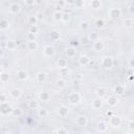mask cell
Segmentation results:
<instances>
[{
    "label": "cell",
    "instance_id": "3957f363",
    "mask_svg": "<svg viewBox=\"0 0 134 134\" xmlns=\"http://www.w3.org/2000/svg\"><path fill=\"white\" fill-rule=\"evenodd\" d=\"M12 110H13V109H12L10 105H9L7 102L0 104V114H1V115L6 116V115H8V114L12 113Z\"/></svg>",
    "mask_w": 134,
    "mask_h": 134
},
{
    "label": "cell",
    "instance_id": "6da1fadb",
    "mask_svg": "<svg viewBox=\"0 0 134 134\" xmlns=\"http://www.w3.org/2000/svg\"><path fill=\"white\" fill-rule=\"evenodd\" d=\"M68 102H69L70 105H73V106L79 105L80 102H81V94L79 92H75V91L69 93V95H68Z\"/></svg>",
    "mask_w": 134,
    "mask_h": 134
},
{
    "label": "cell",
    "instance_id": "cb8c5ba5",
    "mask_svg": "<svg viewBox=\"0 0 134 134\" xmlns=\"http://www.w3.org/2000/svg\"><path fill=\"white\" fill-rule=\"evenodd\" d=\"M122 24H124V26H126L127 28H131V27H133V25H134L133 18H126V19L124 20Z\"/></svg>",
    "mask_w": 134,
    "mask_h": 134
},
{
    "label": "cell",
    "instance_id": "681fc988",
    "mask_svg": "<svg viewBox=\"0 0 134 134\" xmlns=\"http://www.w3.org/2000/svg\"><path fill=\"white\" fill-rule=\"evenodd\" d=\"M128 64H129V68H130V69H133V68H134V59L131 58V59L129 60V63H128Z\"/></svg>",
    "mask_w": 134,
    "mask_h": 134
},
{
    "label": "cell",
    "instance_id": "52a82bcc",
    "mask_svg": "<svg viewBox=\"0 0 134 134\" xmlns=\"http://www.w3.org/2000/svg\"><path fill=\"white\" fill-rule=\"evenodd\" d=\"M108 129V124L105 121V120H98L97 124H96V130L97 132L99 133H104L106 132Z\"/></svg>",
    "mask_w": 134,
    "mask_h": 134
},
{
    "label": "cell",
    "instance_id": "d6a6232c",
    "mask_svg": "<svg viewBox=\"0 0 134 134\" xmlns=\"http://www.w3.org/2000/svg\"><path fill=\"white\" fill-rule=\"evenodd\" d=\"M12 114H13L14 116H16V117H20V116L23 114V111H22V109H20V108H15V109L12 110Z\"/></svg>",
    "mask_w": 134,
    "mask_h": 134
},
{
    "label": "cell",
    "instance_id": "11a10c76",
    "mask_svg": "<svg viewBox=\"0 0 134 134\" xmlns=\"http://www.w3.org/2000/svg\"><path fill=\"white\" fill-rule=\"evenodd\" d=\"M127 75H128V76H132V75H133V69H130V68H129V70L127 71Z\"/></svg>",
    "mask_w": 134,
    "mask_h": 134
},
{
    "label": "cell",
    "instance_id": "836d02e7",
    "mask_svg": "<svg viewBox=\"0 0 134 134\" xmlns=\"http://www.w3.org/2000/svg\"><path fill=\"white\" fill-rule=\"evenodd\" d=\"M47 114H48L47 109H45V108H43V107H41V108L38 110V115H39L40 117H46Z\"/></svg>",
    "mask_w": 134,
    "mask_h": 134
},
{
    "label": "cell",
    "instance_id": "7dc6e473",
    "mask_svg": "<svg viewBox=\"0 0 134 134\" xmlns=\"http://www.w3.org/2000/svg\"><path fill=\"white\" fill-rule=\"evenodd\" d=\"M129 13H130L131 15L134 14V2H133V1H132V2L130 3V5H129Z\"/></svg>",
    "mask_w": 134,
    "mask_h": 134
},
{
    "label": "cell",
    "instance_id": "8992f818",
    "mask_svg": "<svg viewBox=\"0 0 134 134\" xmlns=\"http://www.w3.org/2000/svg\"><path fill=\"white\" fill-rule=\"evenodd\" d=\"M75 124H76V126H79V127H84V126H86V125L88 124V118H87V116H86V115H83V114L77 115V116L75 117Z\"/></svg>",
    "mask_w": 134,
    "mask_h": 134
},
{
    "label": "cell",
    "instance_id": "d6986e66",
    "mask_svg": "<svg viewBox=\"0 0 134 134\" xmlns=\"http://www.w3.org/2000/svg\"><path fill=\"white\" fill-rule=\"evenodd\" d=\"M39 98H40V100H42V102H48V100L50 99V94H49V92H47V91H41V92L39 93Z\"/></svg>",
    "mask_w": 134,
    "mask_h": 134
},
{
    "label": "cell",
    "instance_id": "f1b7e54d",
    "mask_svg": "<svg viewBox=\"0 0 134 134\" xmlns=\"http://www.w3.org/2000/svg\"><path fill=\"white\" fill-rule=\"evenodd\" d=\"M9 81V74L5 71H3L1 74H0V82L1 83H6Z\"/></svg>",
    "mask_w": 134,
    "mask_h": 134
},
{
    "label": "cell",
    "instance_id": "db71d44e",
    "mask_svg": "<svg viewBox=\"0 0 134 134\" xmlns=\"http://www.w3.org/2000/svg\"><path fill=\"white\" fill-rule=\"evenodd\" d=\"M106 115H107V117H108V118H109L110 116H112V115H113L112 110H107V111H106Z\"/></svg>",
    "mask_w": 134,
    "mask_h": 134
},
{
    "label": "cell",
    "instance_id": "816d5d0a",
    "mask_svg": "<svg viewBox=\"0 0 134 134\" xmlns=\"http://www.w3.org/2000/svg\"><path fill=\"white\" fill-rule=\"evenodd\" d=\"M24 3H25L26 5H34V4H35V0H25Z\"/></svg>",
    "mask_w": 134,
    "mask_h": 134
},
{
    "label": "cell",
    "instance_id": "ba28073f",
    "mask_svg": "<svg viewBox=\"0 0 134 134\" xmlns=\"http://www.w3.org/2000/svg\"><path fill=\"white\" fill-rule=\"evenodd\" d=\"M92 47H93V49H94L95 51L100 52V51H103V50L105 49V44H104L103 41H100V40H96V41L93 42Z\"/></svg>",
    "mask_w": 134,
    "mask_h": 134
},
{
    "label": "cell",
    "instance_id": "9a60e30c",
    "mask_svg": "<svg viewBox=\"0 0 134 134\" xmlns=\"http://www.w3.org/2000/svg\"><path fill=\"white\" fill-rule=\"evenodd\" d=\"M36 80L38 83H43L47 80V73L46 72H43V71H40L36 74Z\"/></svg>",
    "mask_w": 134,
    "mask_h": 134
},
{
    "label": "cell",
    "instance_id": "e0dca14e",
    "mask_svg": "<svg viewBox=\"0 0 134 134\" xmlns=\"http://www.w3.org/2000/svg\"><path fill=\"white\" fill-rule=\"evenodd\" d=\"M107 104H108L109 107H115V106L118 104V98H117L116 96L111 95V96H109V97L107 98Z\"/></svg>",
    "mask_w": 134,
    "mask_h": 134
},
{
    "label": "cell",
    "instance_id": "4316f807",
    "mask_svg": "<svg viewBox=\"0 0 134 134\" xmlns=\"http://www.w3.org/2000/svg\"><path fill=\"white\" fill-rule=\"evenodd\" d=\"M5 46H6V48H7L8 50H14V49L17 47V44H16V42H15L14 40H8V41L6 42V44H5Z\"/></svg>",
    "mask_w": 134,
    "mask_h": 134
},
{
    "label": "cell",
    "instance_id": "bcb514c9",
    "mask_svg": "<svg viewBox=\"0 0 134 134\" xmlns=\"http://www.w3.org/2000/svg\"><path fill=\"white\" fill-rule=\"evenodd\" d=\"M73 4H74L76 7H82V6L85 5V2H84V1H75V2H73Z\"/></svg>",
    "mask_w": 134,
    "mask_h": 134
},
{
    "label": "cell",
    "instance_id": "ee69618b",
    "mask_svg": "<svg viewBox=\"0 0 134 134\" xmlns=\"http://www.w3.org/2000/svg\"><path fill=\"white\" fill-rule=\"evenodd\" d=\"M128 129H129V131L130 132H132V131H134V120H129V122H128Z\"/></svg>",
    "mask_w": 134,
    "mask_h": 134
},
{
    "label": "cell",
    "instance_id": "2e32d148",
    "mask_svg": "<svg viewBox=\"0 0 134 134\" xmlns=\"http://www.w3.org/2000/svg\"><path fill=\"white\" fill-rule=\"evenodd\" d=\"M68 113H69V109H68L66 106H61V107H59V109H58V114H59V116L65 117V116L68 115Z\"/></svg>",
    "mask_w": 134,
    "mask_h": 134
},
{
    "label": "cell",
    "instance_id": "8d00e7d4",
    "mask_svg": "<svg viewBox=\"0 0 134 134\" xmlns=\"http://www.w3.org/2000/svg\"><path fill=\"white\" fill-rule=\"evenodd\" d=\"M52 18H53V20H55V21H61V18H62V13L61 12H53V14H52Z\"/></svg>",
    "mask_w": 134,
    "mask_h": 134
},
{
    "label": "cell",
    "instance_id": "f35d334b",
    "mask_svg": "<svg viewBox=\"0 0 134 134\" xmlns=\"http://www.w3.org/2000/svg\"><path fill=\"white\" fill-rule=\"evenodd\" d=\"M26 38H27V41L28 42H34V41L37 40V35L31 34V32H28L27 36H26Z\"/></svg>",
    "mask_w": 134,
    "mask_h": 134
},
{
    "label": "cell",
    "instance_id": "94428289",
    "mask_svg": "<svg viewBox=\"0 0 134 134\" xmlns=\"http://www.w3.org/2000/svg\"><path fill=\"white\" fill-rule=\"evenodd\" d=\"M52 134H57V133H55V131H54V132H52Z\"/></svg>",
    "mask_w": 134,
    "mask_h": 134
},
{
    "label": "cell",
    "instance_id": "8fae6325",
    "mask_svg": "<svg viewBox=\"0 0 134 134\" xmlns=\"http://www.w3.org/2000/svg\"><path fill=\"white\" fill-rule=\"evenodd\" d=\"M20 12H21V5H20L19 3L13 2V3L9 5V13H10V14L16 15V14H19Z\"/></svg>",
    "mask_w": 134,
    "mask_h": 134
},
{
    "label": "cell",
    "instance_id": "9f6ffc18",
    "mask_svg": "<svg viewBox=\"0 0 134 134\" xmlns=\"http://www.w3.org/2000/svg\"><path fill=\"white\" fill-rule=\"evenodd\" d=\"M3 54H4V51H3V49L0 47V57H3Z\"/></svg>",
    "mask_w": 134,
    "mask_h": 134
},
{
    "label": "cell",
    "instance_id": "e575fe53",
    "mask_svg": "<svg viewBox=\"0 0 134 134\" xmlns=\"http://www.w3.org/2000/svg\"><path fill=\"white\" fill-rule=\"evenodd\" d=\"M69 20H70V14H69V13H62L61 21H62L63 23H67Z\"/></svg>",
    "mask_w": 134,
    "mask_h": 134
},
{
    "label": "cell",
    "instance_id": "6f0895ef",
    "mask_svg": "<svg viewBox=\"0 0 134 134\" xmlns=\"http://www.w3.org/2000/svg\"><path fill=\"white\" fill-rule=\"evenodd\" d=\"M42 1H35V4H41Z\"/></svg>",
    "mask_w": 134,
    "mask_h": 134
},
{
    "label": "cell",
    "instance_id": "5bb4252c",
    "mask_svg": "<svg viewBox=\"0 0 134 134\" xmlns=\"http://www.w3.org/2000/svg\"><path fill=\"white\" fill-rule=\"evenodd\" d=\"M89 5H90V7H91L92 9L97 10V9H99V8L102 7L103 3H102V1H99V0H91V1L89 2Z\"/></svg>",
    "mask_w": 134,
    "mask_h": 134
},
{
    "label": "cell",
    "instance_id": "484cf974",
    "mask_svg": "<svg viewBox=\"0 0 134 134\" xmlns=\"http://www.w3.org/2000/svg\"><path fill=\"white\" fill-rule=\"evenodd\" d=\"M27 106H28L29 109H37V108L39 107V103H38V100H36L35 98H31V99L28 100Z\"/></svg>",
    "mask_w": 134,
    "mask_h": 134
},
{
    "label": "cell",
    "instance_id": "74e56055",
    "mask_svg": "<svg viewBox=\"0 0 134 134\" xmlns=\"http://www.w3.org/2000/svg\"><path fill=\"white\" fill-rule=\"evenodd\" d=\"M80 42H81V44H83V45H87V44H89L90 40H89L88 36H82V37L80 38Z\"/></svg>",
    "mask_w": 134,
    "mask_h": 134
},
{
    "label": "cell",
    "instance_id": "d4e9b609",
    "mask_svg": "<svg viewBox=\"0 0 134 134\" xmlns=\"http://www.w3.org/2000/svg\"><path fill=\"white\" fill-rule=\"evenodd\" d=\"M102 106H103V100L100 98H95L92 100V107L94 109H100Z\"/></svg>",
    "mask_w": 134,
    "mask_h": 134
},
{
    "label": "cell",
    "instance_id": "603a6c76",
    "mask_svg": "<svg viewBox=\"0 0 134 134\" xmlns=\"http://www.w3.org/2000/svg\"><path fill=\"white\" fill-rule=\"evenodd\" d=\"M9 27V22H8V20L7 19H1L0 20V29H2V30H6L7 28Z\"/></svg>",
    "mask_w": 134,
    "mask_h": 134
},
{
    "label": "cell",
    "instance_id": "7402d4cb",
    "mask_svg": "<svg viewBox=\"0 0 134 134\" xmlns=\"http://www.w3.org/2000/svg\"><path fill=\"white\" fill-rule=\"evenodd\" d=\"M65 52H66V55H67L68 58H73V57H75V54H76V50H75V48L72 47V46H69L68 48H66Z\"/></svg>",
    "mask_w": 134,
    "mask_h": 134
},
{
    "label": "cell",
    "instance_id": "ab89813d",
    "mask_svg": "<svg viewBox=\"0 0 134 134\" xmlns=\"http://www.w3.org/2000/svg\"><path fill=\"white\" fill-rule=\"evenodd\" d=\"M38 31H39V28H38V26H37V25H30L28 32H31V34L37 35V34H38Z\"/></svg>",
    "mask_w": 134,
    "mask_h": 134
},
{
    "label": "cell",
    "instance_id": "60d3db41",
    "mask_svg": "<svg viewBox=\"0 0 134 134\" xmlns=\"http://www.w3.org/2000/svg\"><path fill=\"white\" fill-rule=\"evenodd\" d=\"M88 27H89V23L88 22L84 21V22H81L80 23V28L82 30H86V29H88Z\"/></svg>",
    "mask_w": 134,
    "mask_h": 134
},
{
    "label": "cell",
    "instance_id": "4fadbf2b",
    "mask_svg": "<svg viewBox=\"0 0 134 134\" xmlns=\"http://www.w3.org/2000/svg\"><path fill=\"white\" fill-rule=\"evenodd\" d=\"M77 63L81 65V66H87L89 63H90V59L88 55L86 54H82L79 59H77Z\"/></svg>",
    "mask_w": 134,
    "mask_h": 134
},
{
    "label": "cell",
    "instance_id": "7c38bea8",
    "mask_svg": "<svg viewBox=\"0 0 134 134\" xmlns=\"http://www.w3.org/2000/svg\"><path fill=\"white\" fill-rule=\"evenodd\" d=\"M43 52H44V55H45V57L50 58V57H53V54H54V52H55V51H54V48H53L52 46L47 45V46H45V47H44Z\"/></svg>",
    "mask_w": 134,
    "mask_h": 134
},
{
    "label": "cell",
    "instance_id": "83f0119b",
    "mask_svg": "<svg viewBox=\"0 0 134 134\" xmlns=\"http://www.w3.org/2000/svg\"><path fill=\"white\" fill-rule=\"evenodd\" d=\"M55 85H57V87H59V88H65V87H66V85H67V82H66L64 79L60 77V79H58V80H57Z\"/></svg>",
    "mask_w": 134,
    "mask_h": 134
},
{
    "label": "cell",
    "instance_id": "f546056e",
    "mask_svg": "<svg viewBox=\"0 0 134 134\" xmlns=\"http://www.w3.org/2000/svg\"><path fill=\"white\" fill-rule=\"evenodd\" d=\"M38 47H39V45H38V43H37L36 41H34V42H28V44H27V48H28V50H31V51L37 50Z\"/></svg>",
    "mask_w": 134,
    "mask_h": 134
},
{
    "label": "cell",
    "instance_id": "30bf717a",
    "mask_svg": "<svg viewBox=\"0 0 134 134\" xmlns=\"http://www.w3.org/2000/svg\"><path fill=\"white\" fill-rule=\"evenodd\" d=\"M9 95L13 99H19L22 95V90L19 89V88H14L9 91Z\"/></svg>",
    "mask_w": 134,
    "mask_h": 134
},
{
    "label": "cell",
    "instance_id": "680465c9",
    "mask_svg": "<svg viewBox=\"0 0 134 134\" xmlns=\"http://www.w3.org/2000/svg\"><path fill=\"white\" fill-rule=\"evenodd\" d=\"M2 72H3V68H2V67H1V66H0V74H1V73H2Z\"/></svg>",
    "mask_w": 134,
    "mask_h": 134
},
{
    "label": "cell",
    "instance_id": "f6af8a7d",
    "mask_svg": "<svg viewBox=\"0 0 134 134\" xmlns=\"http://www.w3.org/2000/svg\"><path fill=\"white\" fill-rule=\"evenodd\" d=\"M35 16H36V18H37L38 21H42V20H44V15H43L42 13H40V12L37 13Z\"/></svg>",
    "mask_w": 134,
    "mask_h": 134
},
{
    "label": "cell",
    "instance_id": "91938a15",
    "mask_svg": "<svg viewBox=\"0 0 134 134\" xmlns=\"http://www.w3.org/2000/svg\"><path fill=\"white\" fill-rule=\"evenodd\" d=\"M124 134H132V132H126V133H124Z\"/></svg>",
    "mask_w": 134,
    "mask_h": 134
},
{
    "label": "cell",
    "instance_id": "9c48e42d",
    "mask_svg": "<svg viewBox=\"0 0 134 134\" xmlns=\"http://www.w3.org/2000/svg\"><path fill=\"white\" fill-rule=\"evenodd\" d=\"M17 79L21 82L23 81H26L28 79V72L25 70V69H20L17 71Z\"/></svg>",
    "mask_w": 134,
    "mask_h": 134
},
{
    "label": "cell",
    "instance_id": "f5cc1de1",
    "mask_svg": "<svg viewBox=\"0 0 134 134\" xmlns=\"http://www.w3.org/2000/svg\"><path fill=\"white\" fill-rule=\"evenodd\" d=\"M67 3H66V1H59V2H57V5H59V6H61V7H63V6H65Z\"/></svg>",
    "mask_w": 134,
    "mask_h": 134
},
{
    "label": "cell",
    "instance_id": "c3c4849f",
    "mask_svg": "<svg viewBox=\"0 0 134 134\" xmlns=\"http://www.w3.org/2000/svg\"><path fill=\"white\" fill-rule=\"evenodd\" d=\"M55 133H57V134H68V133H67V131H66L65 129H63V128L58 129V130L55 131Z\"/></svg>",
    "mask_w": 134,
    "mask_h": 134
},
{
    "label": "cell",
    "instance_id": "5b68a950",
    "mask_svg": "<svg viewBox=\"0 0 134 134\" xmlns=\"http://www.w3.org/2000/svg\"><path fill=\"white\" fill-rule=\"evenodd\" d=\"M109 125L113 128H118L121 125V118L118 115H112L109 117Z\"/></svg>",
    "mask_w": 134,
    "mask_h": 134
},
{
    "label": "cell",
    "instance_id": "7a4b0ae2",
    "mask_svg": "<svg viewBox=\"0 0 134 134\" xmlns=\"http://www.w3.org/2000/svg\"><path fill=\"white\" fill-rule=\"evenodd\" d=\"M100 64H102V66H103L104 68H106V69H110V68H112V67H113L114 60H113L111 57L107 55V57H104V58L102 59Z\"/></svg>",
    "mask_w": 134,
    "mask_h": 134
},
{
    "label": "cell",
    "instance_id": "b9f144b4",
    "mask_svg": "<svg viewBox=\"0 0 134 134\" xmlns=\"http://www.w3.org/2000/svg\"><path fill=\"white\" fill-rule=\"evenodd\" d=\"M59 73H60V75H62V76L67 75V74L69 73L68 68H61V69H59Z\"/></svg>",
    "mask_w": 134,
    "mask_h": 134
},
{
    "label": "cell",
    "instance_id": "1f68e13d",
    "mask_svg": "<svg viewBox=\"0 0 134 134\" xmlns=\"http://www.w3.org/2000/svg\"><path fill=\"white\" fill-rule=\"evenodd\" d=\"M50 39L52 41H58L60 39V32L58 30H52L50 32Z\"/></svg>",
    "mask_w": 134,
    "mask_h": 134
},
{
    "label": "cell",
    "instance_id": "44dd1931",
    "mask_svg": "<svg viewBox=\"0 0 134 134\" xmlns=\"http://www.w3.org/2000/svg\"><path fill=\"white\" fill-rule=\"evenodd\" d=\"M95 94H96L97 98H100L102 99V98H104L106 96V89L103 88V87H98L95 90Z\"/></svg>",
    "mask_w": 134,
    "mask_h": 134
},
{
    "label": "cell",
    "instance_id": "ffe728a7",
    "mask_svg": "<svg viewBox=\"0 0 134 134\" xmlns=\"http://www.w3.org/2000/svg\"><path fill=\"white\" fill-rule=\"evenodd\" d=\"M57 65H58V67H59V69H61V68H67V67H68V62H67L66 59L60 58V59L57 61Z\"/></svg>",
    "mask_w": 134,
    "mask_h": 134
},
{
    "label": "cell",
    "instance_id": "d590c367",
    "mask_svg": "<svg viewBox=\"0 0 134 134\" xmlns=\"http://www.w3.org/2000/svg\"><path fill=\"white\" fill-rule=\"evenodd\" d=\"M27 22H28L30 25H36V23L38 22V20H37L36 16L32 15V16H29V17L27 18Z\"/></svg>",
    "mask_w": 134,
    "mask_h": 134
},
{
    "label": "cell",
    "instance_id": "4dcf8cb0",
    "mask_svg": "<svg viewBox=\"0 0 134 134\" xmlns=\"http://www.w3.org/2000/svg\"><path fill=\"white\" fill-rule=\"evenodd\" d=\"M105 19H103V18H99V19H96L95 20V26L97 27V28H103L104 26H105Z\"/></svg>",
    "mask_w": 134,
    "mask_h": 134
},
{
    "label": "cell",
    "instance_id": "277c9868",
    "mask_svg": "<svg viewBox=\"0 0 134 134\" xmlns=\"http://www.w3.org/2000/svg\"><path fill=\"white\" fill-rule=\"evenodd\" d=\"M108 16H109V18H111L113 20L118 19L121 16V10L119 7H111L108 12Z\"/></svg>",
    "mask_w": 134,
    "mask_h": 134
},
{
    "label": "cell",
    "instance_id": "ac0fdd59",
    "mask_svg": "<svg viewBox=\"0 0 134 134\" xmlns=\"http://www.w3.org/2000/svg\"><path fill=\"white\" fill-rule=\"evenodd\" d=\"M113 92L117 95H122L125 93V86L124 85H116L113 88Z\"/></svg>",
    "mask_w": 134,
    "mask_h": 134
},
{
    "label": "cell",
    "instance_id": "f907efd6",
    "mask_svg": "<svg viewBox=\"0 0 134 134\" xmlns=\"http://www.w3.org/2000/svg\"><path fill=\"white\" fill-rule=\"evenodd\" d=\"M6 100H7L6 95H4V94H0V104H2V103H6Z\"/></svg>",
    "mask_w": 134,
    "mask_h": 134
},
{
    "label": "cell",
    "instance_id": "7bdbcfd3",
    "mask_svg": "<svg viewBox=\"0 0 134 134\" xmlns=\"http://www.w3.org/2000/svg\"><path fill=\"white\" fill-rule=\"evenodd\" d=\"M97 37H98V36H97V34H96V32H91V34H90V35L88 36V38H89V40H90V41L92 40L93 42L97 40Z\"/></svg>",
    "mask_w": 134,
    "mask_h": 134
}]
</instances>
